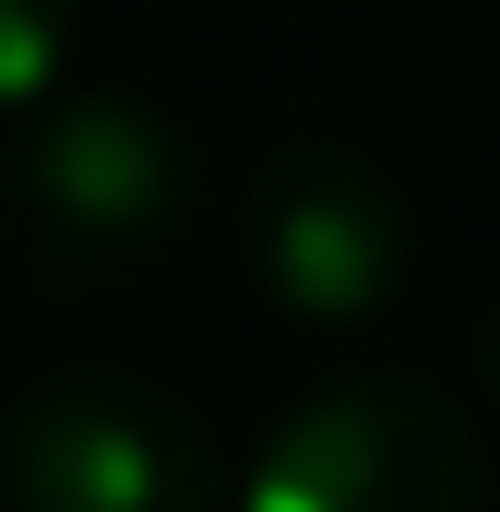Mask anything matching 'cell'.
Segmentation results:
<instances>
[{
    "label": "cell",
    "instance_id": "obj_1",
    "mask_svg": "<svg viewBox=\"0 0 500 512\" xmlns=\"http://www.w3.org/2000/svg\"><path fill=\"white\" fill-rule=\"evenodd\" d=\"M191 215H203L191 131L120 84H60L0 143V274H24L36 298L96 310V298L155 286Z\"/></svg>",
    "mask_w": 500,
    "mask_h": 512
},
{
    "label": "cell",
    "instance_id": "obj_2",
    "mask_svg": "<svg viewBox=\"0 0 500 512\" xmlns=\"http://www.w3.org/2000/svg\"><path fill=\"white\" fill-rule=\"evenodd\" d=\"M0 512H227V453L143 370H48L0 405Z\"/></svg>",
    "mask_w": 500,
    "mask_h": 512
},
{
    "label": "cell",
    "instance_id": "obj_3",
    "mask_svg": "<svg viewBox=\"0 0 500 512\" xmlns=\"http://www.w3.org/2000/svg\"><path fill=\"white\" fill-rule=\"evenodd\" d=\"M489 441L441 382L346 370L274 417L250 453L239 512H489Z\"/></svg>",
    "mask_w": 500,
    "mask_h": 512
},
{
    "label": "cell",
    "instance_id": "obj_4",
    "mask_svg": "<svg viewBox=\"0 0 500 512\" xmlns=\"http://www.w3.org/2000/svg\"><path fill=\"white\" fill-rule=\"evenodd\" d=\"M239 262L286 322L346 334V322H381L405 298V274H417V203H405V179L381 155L334 143V131H286V143L250 155V179H239Z\"/></svg>",
    "mask_w": 500,
    "mask_h": 512
},
{
    "label": "cell",
    "instance_id": "obj_5",
    "mask_svg": "<svg viewBox=\"0 0 500 512\" xmlns=\"http://www.w3.org/2000/svg\"><path fill=\"white\" fill-rule=\"evenodd\" d=\"M72 48H84V0H0V120L48 108L72 84Z\"/></svg>",
    "mask_w": 500,
    "mask_h": 512
},
{
    "label": "cell",
    "instance_id": "obj_6",
    "mask_svg": "<svg viewBox=\"0 0 500 512\" xmlns=\"http://www.w3.org/2000/svg\"><path fill=\"white\" fill-rule=\"evenodd\" d=\"M465 370H477V393H489V417H500V274H489V298H477V322H465Z\"/></svg>",
    "mask_w": 500,
    "mask_h": 512
}]
</instances>
